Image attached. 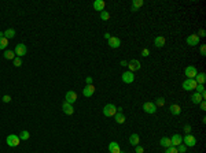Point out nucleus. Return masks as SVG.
I'll use <instances>...</instances> for the list:
<instances>
[{"label": "nucleus", "mask_w": 206, "mask_h": 153, "mask_svg": "<svg viewBox=\"0 0 206 153\" xmlns=\"http://www.w3.org/2000/svg\"><path fill=\"white\" fill-rule=\"evenodd\" d=\"M117 113V107L114 105V104H106L104 107H103V115L106 118H111V116H114Z\"/></svg>", "instance_id": "obj_1"}, {"label": "nucleus", "mask_w": 206, "mask_h": 153, "mask_svg": "<svg viewBox=\"0 0 206 153\" xmlns=\"http://www.w3.org/2000/svg\"><path fill=\"white\" fill-rule=\"evenodd\" d=\"M6 142H7V145H8V146H11V148H17V146L21 144V140H19L18 135L10 134V135H7V138H6Z\"/></svg>", "instance_id": "obj_2"}, {"label": "nucleus", "mask_w": 206, "mask_h": 153, "mask_svg": "<svg viewBox=\"0 0 206 153\" xmlns=\"http://www.w3.org/2000/svg\"><path fill=\"white\" fill-rule=\"evenodd\" d=\"M197 82H195V79H186V81L183 82V89L186 90V92H193V90H195V88H197Z\"/></svg>", "instance_id": "obj_3"}, {"label": "nucleus", "mask_w": 206, "mask_h": 153, "mask_svg": "<svg viewBox=\"0 0 206 153\" xmlns=\"http://www.w3.org/2000/svg\"><path fill=\"white\" fill-rule=\"evenodd\" d=\"M14 54L15 56H18V58H22L25 55L28 54V48L25 44H17L15 45V49H14Z\"/></svg>", "instance_id": "obj_4"}, {"label": "nucleus", "mask_w": 206, "mask_h": 153, "mask_svg": "<svg viewBox=\"0 0 206 153\" xmlns=\"http://www.w3.org/2000/svg\"><path fill=\"white\" fill-rule=\"evenodd\" d=\"M183 144L186 146H188V148H193V146L197 145V138L191 134H186V137L183 138Z\"/></svg>", "instance_id": "obj_5"}, {"label": "nucleus", "mask_w": 206, "mask_h": 153, "mask_svg": "<svg viewBox=\"0 0 206 153\" xmlns=\"http://www.w3.org/2000/svg\"><path fill=\"white\" fill-rule=\"evenodd\" d=\"M126 67L129 68L131 72H135V71H139L140 67H142V64H140V62L138 59H132L131 62H128V66H126Z\"/></svg>", "instance_id": "obj_6"}, {"label": "nucleus", "mask_w": 206, "mask_h": 153, "mask_svg": "<svg viewBox=\"0 0 206 153\" xmlns=\"http://www.w3.org/2000/svg\"><path fill=\"white\" fill-rule=\"evenodd\" d=\"M143 111L146 113H155L157 112V105L151 101H147V103L143 104Z\"/></svg>", "instance_id": "obj_7"}, {"label": "nucleus", "mask_w": 206, "mask_h": 153, "mask_svg": "<svg viewBox=\"0 0 206 153\" xmlns=\"http://www.w3.org/2000/svg\"><path fill=\"white\" fill-rule=\"evenodd\" d=\"M184 74H186V76H187L188 79H194L195 75L198 74V71H197V68L194 67V66H187L186 70H184Z\"/></svg>", "instance_id": "obj_8"}, {"label": "nucleus", "mask_w": 206, "mask_h": 153, "mask_svg": "<svg viewBox=\"0 0 206 153\" xmlns=\"http://www.w3.org/2000/svg\"><path fill=\"white\" fill-rule=\"evenodd\" d=\"M107 44L110 48H113V49H117V48H120L121 47V40L118 38V37H110L107 40Z\"/></svg>", "instance_id": "obj_9"}, {"label": "nucleus", "mask_w": 206, "mask_h": 153, "mask_svg": "<svg viewBox=\"0 0 206 153\" xmlns=\"http://www.w3.org/2000/svg\"><path fill=\"white\" fill-rule=\"evenodd\" d=\"M65 101L69 104H73L77 101V93L76 92H73V90H69L66 92V96H65Z\"/></svg>", "instance_id": "obj_10"}, {"label": "nucleus", "mask_w": 206, "mask_h": 153, "mask_svg": "<svg viewBox=\"0 0 206 153\" xmlns=\"http://www.w3.org/2000/svg\"><path fill=\"white\" fill-rule=\"evenodd\" d=\"M121 79L124 83H132V82L135 81V75H133V72H131V71H125L124 74L121 75Z\"/></svg>", "instance_id": "obj_11"}, {"label": "nucleus", "mask_w": 206, "mask_h": 153, "mask_svg": "<svg viewBox=\"0 0 206 153\" xmlns=\"http://www.w3.org/2000/svg\"><path fill=\"white\" fill-rule=\"evenodd\" d=\"M199 37L197 36V34H190V36L187 37V44L190 45V47H195V45L199 44Z\"/></svg>", "instance_id": "obj_12"}, {"label": "nucleus", "mask_w": 206, "mask_h": 153, "mask_svg": "<svg viewBox=\"0 0 206 153\" xmlns=\"http://www.w3.org/2000/svg\"><path fill=\"white\" fill-rule=\"evenodd\" d=\"M95 93V86L94 85H87L83 89V95H84V97H91V96H94Z\"/></svg>", "instance_id": "obj_13"}, {"label": "nucleus", "mask_w": 206, "mask_h": 153, "mask_svg": "<svg viewBox=\"0 0 206 153\" xmlns=\"http://www.w3.org/2000/svg\"><path fill=\"white\" fill-rule=\"evenodd\" d=\"M62 109H63V112L66 113V115H73L74 113V108H73V105L72 104H69V103H65L62 104Z\"/></svg>", "instance_id": "obj_14"}, {"label": "nucleus", "mask_w": 206, "mask_h": 153, "mask_svg": "<svg viewBox=\"0 0 206 153\" xmlns=\"http://www.w3.org/2000/svg\"><path fill=\"white\" fill-rule=\"evenodd\" d=\"M170 141H172V146H179L180 144H183V137L180 134H175L170 138Z\"/></svg>", "instance_id": "obj_15"}, {"label": "nucleus", "mask_w": 206, "mask_h": 153, "mask_svg": "<svg viewBox=\"0 0 206 153\" xmlns=\"http://www.w3.org/2000/svg\"><path fill=\"white\" fill-rule=\"evenodd\" d=\"M169 111H170L172 115H176V116H177V115L181 113V107H180L179 104H172V105L169 107Z\"/></svg>", "instance_id": "obj_16"}, {"label": "nucleus", "mask_w": 206, "mask_h": 153, "mask_svg": "<svg viewBox=\"0 0 206 153\" xmlns=\"http://www.w3.org/2000/svg\"><path fill=\"white\" fill-rule=\"evenodd\" d=\"M104 7H106V3H104L103 0H95L94 1V8L96 10V11H100V13H102L103 10H104Z\"/></svg>", "instance_id": "obj_17"}, {"label": "nucleus", "mask_w": 206, "mask_h": 153, "mask_svg": "<svg viewBox=\"0 0 206 153\" xmlns=\"http://www.w3.org/2000/svg\"><path fill=\"white\" fill-rule=\"evenodd\" d=\"M109 152L110 153H121L120 145L117 144V142H110V144H109Z\"/></svg>", "instance_id": "obj_18"}, {"label": "nucleus", "mask_w": 206, "mask_h": 153, "mask_svg": "<svg viewBox=\"0 0 206 153\" xmlns=\"http://www.w3.org/2000/svg\"><path fill=\"white\" fill-rule=\"evenodd\" d=\"M194 79H195V82H197L198 85H203V83H205V81H206V74H205V72H199V74H197V75H195V78H194Z\"/></svg>", "instance_id": "obj_19"}, {"label": "nucleus", "mask_w": 206, "mask_h": 153, "mask_svg": "<svg viewBox=\"0 0 206 153\" xmlns=\"http://www.w3.org/2000/svg\"><path fill=\"white\" fill-rule=\"evenodd\" d=\"M166 40H165V37H162V36H158L155 40H154V45L157 47V48H162L164 45H165Z\"/></svg>", "instance_id": "obj_20"}, {"label": "nucleus", "mask_w": 206, "mask_h": 153, "mask_svg": "<svg viewBox=\"0 0 206 153\" xmlns=\"http://www.w3.org/2000/svg\"><path fill=\"white\" fill-rule=\"evenodd\" d=\"M140 142V137L138 134H132L129 137V144L132 145V146H138Z\"/></svg>", "instance_id": "obj_21"}, {"label": "nucleus", "mask_w": 206, "mask_h": 153, "mask_svg": "<svg viewBox=\"0 0 206 153\" xmlns=\"http://www.w3.org/2000/svg\"><path fill=\"white\" fill-rule=\"evenodd\" d=\"M114 119H116V122L118 123V124L125 123V115H124L122 112H117L116 115H114Z\"/></svg>", "instance_id": "obj_22"}, {"label": "nucleus", "mask_w": 206, "mask_h": 153, "mask_svg": "<svg viewBox=\"0 0 206 153\" xmlns=\"http://www.w3.org/2000/svg\"><path fill=\"white\" fill-rule=\"evenodd\" d=\"M159 144H161V146H164V148H170V146H172V141H170V138H168V137H162L161 141H159Z\"/></svg>", "instance_id": "obj_23"}, {"label": "nucleus", "mask_w": 206, "mask_h": 153, "mask_svg": "<svg viewBox=\"0 0 206 153\" xmlns=\"http://www.w3.org/2000/svg\"><path fill=\"white\" fill-rule=\"evenodd\" d=\"M191 101H193L194 104H199L201 101H203V97H202L199 93L195 92V93H193V96H191Z\"/></svg>", "instance_id": "obj_24"}, {"label": "nucleus", "mask_w": 206, "mask_h": 153, "mask_svg": "<svg viewBox=\"0 0 206 153\" xmlns=\"http://www.w3.org/2000/svg\"><path fill=\"white\" fill-rule=\"evenodd\" d=\"M143 4H144L143 0H133V1H132V13L138 11V8H139V7H142Z\"/></svg>", "instance_id": "obj_25"}, {"label": "nucleus", "mask_w": 206, "mask_h": 153, "mask_svg": "<svg viewBox=\"0 0 206 153\" xmlns=\"http://www.w3.org/2000/svg\"><path fill=\"white\" fill-rule=\"evenodd\" d=\"M18 137H19V140L21 141H28L29 138H30V134H29V131L28 130H22L21 133H19Z\"/></svg>", "instance_id": "obj_26"}, {"label": "nucleus", "mask_w": 206, "mask_h": 153, "mask_svg": "<svg viewBox=\"0 0 206 153\" xmlns=\"http://www.w3.org/2000/svg\"><path fill=\"white\" fill-rule=\"evenodd\" d=\"M195 90H197V93H199V95L203 97V100L206 99V92H205V86H203V85H197Z\"/></svg>", "instance_id": "obj_27"}, {"label": "nucleus", "mask_w": 206, "mask_h": 153, "mask_svg": "<svg viewBox=\"0 0 206 153\" xmlns=\"http://www.w3.org/2000/svg\"><path fill=\"white\" fill-rule=\"evenodd\" d=\"M4 37L7 38V40L14 38V37H15V30H14V29H7V30L4 32Z\"/></svg>", "instance_id": "obj_28"}, {"label": "nucleus", "mask_w": 206, "mask_h": 153, "mask_svg": "<svg viewBox=\"0 0 206 153\" xmlns=\"http://www.w3.org/2000/svg\"><path fill=\"white\" fill-rule=\"evenodd\" d=\"M4 58L7 59V60H14L17 56H15V54H14V51H6V52H4Z\"/></svg>", "instance_id": "obj_29"}, {"label": "nucleus", "mask_w": 206, "mask_h": 153, "mask_svg": "<svg viewBox=\"0 0 206 153\" xmlns=\"http://www.w3.org/2000/svg\"><path fill=\"white\" fill-rule=\"evenodd\" d=\"M7 45H8V40L3 37V38H0V49H6L7 48Z\"/></svg>", "instance_id": "obj_30"}, {"label": "nucleus", "mask_w": 206, "mask_h": 153, "mask_svg": "<svg viewBox=\"0 0 206 153\" xmlns=\"http://www.w3.org/2000/svg\"><path fill=\"white\" fill-rule=\"evenodd\" d=\"M13 63L15 67H21V66H22V58H18V56H17V58L13 60Z\"/></svg>", "instance_id": "obj_31"}, {"label": "nucleus", "mask_w": 206, "mask_h": 153, "mask_svg": "<svg viewBox=\"0 0 206 153\" xmlns=\"http://www.w3.org/2000/svg\"><path fill=\"white\" fill-rule=\"evenodd\" d=\"M100 19H102V21H107V19H110V14H109L107 11H102V13H100Z\"/></svg>", "instance_id": "obj_32"}, {"label": "nucleus", "mask_w": 206, "mask_h": 153, "mask_svg": "<svg viewBox=\"0 0 206 153\" xmlns=\"http://www.w3.org/2000/svg\"><path fill=\"white\" fill-rule=\"evenodd\" d=\"M164 104H165V99H164V97H158L157 101H155V105H157V107H162Z\"/></svg>", "instance_id": "obj_33"}, {"label": "nucleus", "mask_w": 206, "mask_h": 153, "mask_svg": "<svg viewBox=\"0 0 206 153\" xmlns=\"http://www.w3.org/2000/svg\"><path fill=\"white\" fill-rule=\"evenodd\" d=\"M165 153H179L177 148L176 146H170V148H166V152Z\"/></svg>", "instance_id": "obj_34"}, {"label": "nucleus", "mask_w": 206, "mask_h": 153, "mask_svg": "<svg viewBox=\"0 0 206 153\" xmlns=\"http://www.w3.org/2000/svg\"><path fill=\"white\" fill-rule=\"evenodd\" d=\"M176 148H177V150H179L180 153H184L186 150H187V146H186L184 144H180L179 146H176Z\"/></svg>", "instance_id": "obj_35"}, {"label": "nucleus", "mask_w": 206, "mask_h": 153, "mask_svg": "<svg viewBox=\"0 0 206 153\" xmlns=\"http://www.w3.org/2000/svg\"><path fill=\"white\" fill-rule=\"evenodd\" d=\"M135 152H136V153H144L143 146H140V145H138V146H135Z\"/></svg>", "instance_id": "obj_36"}, {"label": "nucleus", "mask_w": 206, "mask_h": 153, "mask_svg": "<svg viewBox=\"0 0 206 153\" xmlns=\"http://www.w3.org/2000/svg\"><path fill=\"white\" fill-rule=\"evenodd\" d=\"M3 101H4V103H11V96L4 95L3 96Z\"/></svg>", "instance_id": "obj_37"}, {"label": "nucleus", "mask_w": 206, "mask_h": 153, "mask_svg": "<svg viewBox=\"0 0 206 153\" xmlns=\"http://www.w3.org/2000/svg\"><path fill=\"white\" fill-rule=\"evenodd\" d=\"M197 36L199 37V38H201V37H205V36H206L205 30H203V29H201V30H199V32H198V34H197Z\"/></svg>", "instance_id": "obj_38"}, {"label": "nucleus", "mask_w": 206, "mask_h": 153, "mask_svg": "<svg viewBox=\"0 0 206 153\" xmlns=\"http://www.w3.org/2000/svg\"><path fill=\"white\" fill-rule=\"evenodd\" d=\"M184 131H186V134H190V131H191V126H190V124H186V126H184Z\"/></svg>", "instance_id": "obj_39"}, {"label": "nucleus", "mask_w": 206, "mask_h": 153, "mask_svg": "<svg viewBox=\"0 0 206 153\" xmlns=\"http://www.w3.org/2000/svg\"><path fill=\"white\" fill-rule=\"evenodd\" d=\"M201 55L202 56H206V47L205 45H202L201 47Z\"/></svg>", "instance_id": "obj_40"}, {"label": "nucleus", "mask_w": 206, "mask_h": 153, "mask_svg": "<svg viewBox=\"0 0 206 153\" xmlns=\"http://www.w3.org/2000/svg\"><path fill=\"white\" fill-rule=\"evenodd\" d=\"M201 109L202 111H206V103H205V100H203V101H201Z\"/></svg>", "instance_id": "obj_41"}, {"label": "nucleus", "mask_w": 206, "mask_h": 153, "mask_svg": "<svg viewBox=\"0 0 206 153\" xmlns=\"http://www.w3.org/2000/svg\"><path fill=\"white\" fill-rule=\"evenodd\" d=\"M85 82H87V85H92V78H91V76H87V78H85Z\"/></svg>", "instance_id": "obj_42"}, {"label": "nucleus", "mask_w": 206, "mask_h": 153, "mask_svg": "<svg viewBox=\"0 0 206 153\" xmlns=\"http://www.w3.org/2000/svg\"><path fill=\"white\" fill-rule=\"evenodd\" d=\"M148 54H150V51H148L147 48H144V49L142 51V55H143V56H148Z\"/></svg>", "instance_id": "obj_43"}, {"label": "nucleus", "mask_w": 206, "mask_h": 153, "mask_svg": "<svg viewBox=\"0 0 206 153\" xmlns=\"http://www.w3.org/2000/svg\"><path fill=\"white\" fill-rule=\"evenodd\" d=\"M128 66V62L126 60H121V67H126Z\"/></svg>", "instance_id": "obj_44"}, {"label": "nucleus", "mask_w": 206, "mask_h": 153, "mask_svg": "<svg viewBox=\"0 0 206 153\" xmlns=\"http://www.w3.org/2000/svg\"><path fill=\"white\" fill-rule=\"evenodd\" d=\"M110 37H111V36H110V34H109V33H104V38H107V40H109V38H110Z\"/></svg>", "instance_id": "obj_45"}, {"label": "nucleus", "mask_w": 206, "mask_h": 153, "mask_svg": "<svg viewBox=\"0 0 206 153\" xmlns=\"http://www.w3.org/2000/svg\"><path fill=\"white\" fill-rule=\"evenodd\" d=\"M4 37V32H0V38H3Z\"/></svg>", "instance_id": "obj_46"}, {"label": "nucleus", "mask_w": 206, "mask_h": 153, "mask_svg": "<svg viewBox=\"0 0 206 153\" xmlns=\"http://www.w3.org/2000/svg\"><path fill=\"white\" fill-rule=\"evenodd\" d=\"M121 153H125V152H121Z\"/></svg>", "instance_id": "obj_47"}]
</instances>
